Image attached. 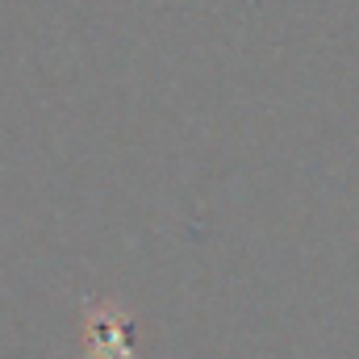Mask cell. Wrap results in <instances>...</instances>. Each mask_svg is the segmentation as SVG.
<instances>
[{
    "label": "cell",
    "instance_id": "cell-1",
    "mask_svg": "<svg viewBox=\"0 0 359 359\" xmlns=\"http://www.w3.org/2000/svg\"><path fill=\"white\" fill-rule=\"evenodd\" d=\"M84 359H134L126 313H121L113 301H96V305L88 309V330H84Z\"/></svg>",
    "mask_w": 359,
    "mask_h": 359
}]
</instances>
